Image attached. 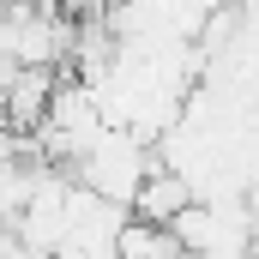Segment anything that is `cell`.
I'll use <instances>...</instances> for the list:
<instances>
[{"mask_svg":"<svg viewBox=\"0 0 259 259\" xmlns=\"http://www.w3.org/2000/svg\"><path fill=\"white\" fill-rule=\"evenodd\" d=\"M151 163H157V157H151L133 133H109L103 127L91 139V151L72 163V181H78L84 193H97L103 205H121V211H127L133 193H139V181L151 175Z\"/></svg>","mask_w":259,"mask_h":259,"instance_id":"cell-1","label":"cell"},{"mask_svg":"<svg viewBox=\"0 0 259 259\" xmlns=\"http://www.w3.org/2000/svg\"><path fill=\"white\" fill-rule=\"evenodd\" d=\"M187 205H193V193H187V181L151 163V175L139 181V193H133L127 217H133V223H151V229H169V217H175V211H187Z\"/></svg>","mask_w":259,"mask_h":259,"instance_id":"cell-2","label":"cell"},{"mask_svg":"<svg viewBox=\"0 0 259 259\" xmlns=\"http://www.w3.org/2000/svg\"><path fill=\"white\" fill-rule=\"evenodd\" d=\"M181 247L169 241V229H151V223H121V235H115V259H175Z\"/></svg>","mask_w":259,"mask_h":259,"instance_id":"cell-3","label":"cell"}]
</instances>
